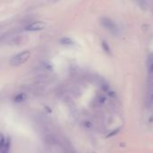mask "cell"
I'll list each match as a JSON object with an SVG mask.
<instances>
[{"instance_id":"obj_1","label":"cell","mask_w":153,"mask_h":153,"mask_svg":"<svg viewBox=\"0 0 153 153\" xmlns=\"http://www.w3.org/2000/svg\"><path fill=\"white\" fill-rule=\"evenodd\" d=\"M30 55V51H27V50H25V51H23L22 53H19V54H17V55H15V56H13L12 57V59L10 61V64L12 65H15V66L22 65L29 59Z\"/></svg>"},{"instance_id":"obj_2","label":"cell","mask_w":153,"mask_h":153,"mask_svg":"<svg viewBox=\"0 0 153 153\" xmlns=\"http://www.w3.org/2000/svg\"><path fill=\"white\" fill-rule=\"evenodd\" d=\"M47 26V23L45 22H41V21H38V22H34L32 23H30V25H28L26 27V30L29 31H36V30H41L43 29H45Z\"/></svg>"},{"instance_id":"obj_3","label":"cell","mask_w":153,"mask_h":153,"mask_svg":"<svg viewBox=\"0 0 153 153\" xmlns=\"http://www.w3.org/2000/svg\"><path fill=\"white\" fill-rule=\"evenodd\" d=\"M101 24L105 27V28H107V29H108L109 30H112V31H115L116 30H117V25H116V23L111 20V19H109V18H107V17H104V18H101Z\"/></svg>"},{"instance_id":"obj_4","label":"cell","mask_w":153,"mask_h":153,"mask_svg":"<svg viewBox=\"0 0 153 153\" xmlns=\"http://www.w3.org/2000/svg\"><path fill=\"white\" fill-rule=\"evenodd\" d=\"M25 100H26V95H25L24 93H19V94L16 95V96L14 97V99H13L14 102H16V103H20V102H22V101H24Z\"/></svg>"},{"instance_id":"obj_5","label":"cell","mask_w":153,"mask_h":153,"mask_svg":"<svg viewBox=\"0 0 153 153\" xmlns=\"http://www.w3.org/2000/svg\"><path fill=\"white\" fill-rule=\"evenodd\" d=\"M62 44H65V45H72L73 44V40L70 39L69 38H64L61 39Z\"/></svg>"},{"instance_id":"obj_6","label":"cell","mask_w":153,"mask_h":153,"mask_svg":"<svg viewBox=\"0 0 153 153\" xmlns=\"http://www.w3.org/2000/svg\"><path fill=\"white\" fill-rule=\"evenodd\" d=\"M102 47H103V48H104V50L106 51V52H110V49H109V47L107 45V43L105 42V41H103L102 42Z\"/></svg>"},{"instance_id":"obj_7","label":"cell","mask_w":153,"mask_h":153,"mask_svg":"<svg viewBox=\"0 0 153 153\" xmlns=\"http://www.w3.org/2000/svg\"><path fill=\"white\" fill-rule=\"evenodd\" d=\"M84 126H85L86 127H88V128H91L92 125H91L89 121H87V122H85V123H84Z\"/></svg>"},{"instance_id":"obj_8","label":"cell","mask_w":153,"mask_h":153,"mask_svg":"<svg viewBox=\"0 0 153 153\" xmlns=\"http://www.w3.org/2000/svg\"><path fill=\"white\" fill-rule=\"evenodd\" d=\"M149 102L152 104L153 103V91L151 93V95H150V99H149Z\"/></svg>"},{"instance_id":"obj_9","label":"cell","mask_w":153,"mask_h":153,"mask_svg":"<svg viewBox=\"0 0 153 153\" xmlns=\"http://www.w3.org/2000/svg\"><path fill=\"white\" fill-rule=\"evenodd\" d=\"M149 71H150V73H153V62L151 63V65H150V68H149Z\"/></svg>"}]
</instances>
